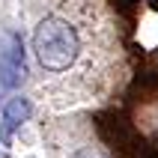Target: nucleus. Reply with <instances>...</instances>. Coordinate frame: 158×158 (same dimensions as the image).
<instances>
[{
  "mask_svg": "<svg viewBox=\"0 0 158 158\" xmlns=\"http://www.w3.org/2000/svg\"><path fill=\"white\" fill-rule=\"evenodd\" d=\"M27 75V63H24V42L21 36L6 30L0 33V84L3 87H18Z\"/></svg>",
  "mask_w": 158,
  "mask_h": 158,
  "instance_id": "nucleus-2",
  "label": "nucleus"
},
{
  "mask_svg": "<svg viewBox=\"0 0 158 158\" xmlns=\"http://www.w3.org/2000/svg\"><path fill=\"white\" fill-rule=\"evenodd\" d=\"M33 51L36 60L48 72H66L75 66L81 54V36L78 30L60 15H45L33 33Z\"/></svg>",
  "mask_w": 158,
  "mask_h": 158,
  "instance_id": "nucleus-1",
  "label": "nucleus"
},
{
  "mask_svg": "<svg viewBox=\"0 0 158 158\" xmlns=\"http://www.w3.org/2000/svg\"><path fill=\"white\" fill-rule=\"evenodd\" d=\"M30 114H33V105L27 98L18 96V98H9L6 102V107H3V123H0V140H3V146L12 143L15 128H21V123H27Z\"/></svg>",
  "mask_w": 158,
  "mask_h": 158,
  "instance_id": "nucleus-3",
  "label": "nucleus"
},
{
  "mask_svg": "<svg viewBox=\"0 0 158 158\" xmlns=\"http://www.w3.org/2000/svg\"><path fill=\"white\" fill-rule=\"evenodd\" d=\"M72 158H105L98 149H81V152H75Z\"/></svg>",
  "mask_w": 158,
  "mask_h": 158,
  "instance_id": "nucleus-4",
  "label": "nucleus"
}]
</instances>
